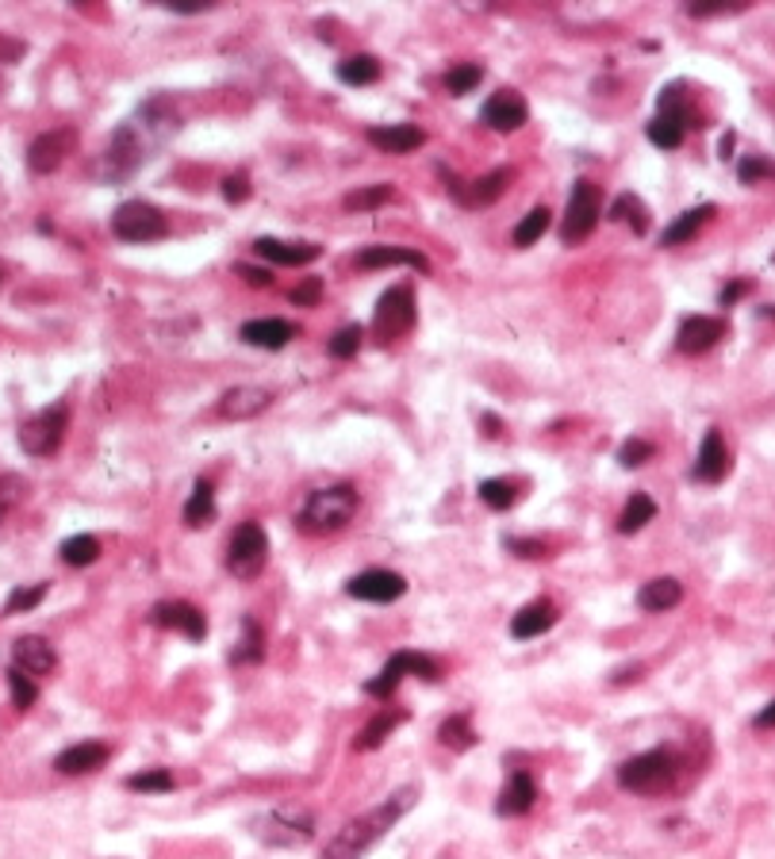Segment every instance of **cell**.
<instances>
[{
  "label": "cell",
  "mask_w": 775,
  "mask_h": 859,
  "mask_svg": "<svg viewBox=\"0 0 775 859\" xmlns=\"http://www.w3.org/2000/svg\"><path fill=\"white\" fill-rule=\"evenodd\" d=\"M415 798H418L415 786H403L392 798H384L380 806L365 810L361 818H350L327 844H323V856L318 859H361L380 836H388V829H396V821L415 806Z\"/></svg>",
  "instance_id": "obj_1"
},
{
  "label": "cell",
  "mask_w": 775,
  "mask_h": 859,
  "mask_svg": "<svg viewBox=\"0 0 775 859\" xmlns=\"http://www.w3.org/2000/svg\"><path fill=\"white\" fill-rule=\"evenodd\" d=\"M358 507H361L358 487H350V484L318 487V491L308 495V503H303L300 526L308 530V534H338L342 526H350Z\"/></svg>",
  "instance_id": "obj_2"
},
{
  "label": "cell",
  "mask_w": 775,
  "mask_h": 859,
  "mask_svg": "<svg viewBox=\"0 0 775 859\" xmlns=\"http://www.w3.org/2000/svg\"><path fill=\"white\" fill-rule=\"evenodd\" d=\"M679 760L668 748H653V752H641L634 760H626L618 768V786L622 790H634V795H661L676 783Z\"/></svg>",
  "instance_id": "obj_3"
},
{
  "label": "cell",
  "mask_w": 775,
  "mask_h": 859,
  "mask_svg": "<svg viewBox=\"0 0 775 859\" xmlns=\"http://www.w3.org/2000/svg\"><path fill=\"white\" fill-rule=\"evenodd\" d=\"M253 836L273 848H303L315 836V818L303 806H273L262 818L250 821Z\"/></svg>",
  "instance_id": "obj_4"
},
{
  "label": "cell",
  "mask_w": 775,
  "mask_h": 859,
  "mask_svg": "<svg viewBox=\"0 0 775 859\" xmlns=\"http://www.w3.org/2000/svg\"><path fill=\"white\" fill-rule=\"evenodd\" d=\"M66 430H70V407L66 403L42 407L39 414H32V419L20 426V446H24V453H32V457H50L58 446H62Z\"/></svg>",
  "instance_id": "obj_5"
},
{
  "label": "cell",
  "mask_w": 775,
  "mask_h": 859,
  "mask_svg": "<svg viewBox=\"0 0 775 859\" xmlns=\"http://www.w3.org/2000/svg\"><path fill=\"white\" fill-rule=\"evenodd\" d=\"M112 231H115V238H123V242H158V238L170 235V223H165V215L154 208V203L127 200V203L115 208Z\"/></svg>",
  "instance_id": "obj_6"
},
{
  "label": "cell",
  "mask_w": 775,
  "mask_h": 859,
  "mask_svg": "<svg viewBox=\"0 0 775 859\" xmlns=\"http://www.w3.org/2000/svg\"><path fill=\"white\" fill-rule=\"evenodd\" d=\"M599 215H603V203H599V188L591 180H576L568 196V208H564L561 238L568 246L591 238V231L599 227Z\"/></svg>",
  "instance_id": "obj_7"
},
{
  "label": "cell",
  "mask_w": 775,
  "mask_h": 859,
  "mask_svg": "<svg viewBox=\"0 0 775 859\" xmlns=\"http://www.w3.org/2000/svg\"><path fill=\"white\" fill-rule=\"evenodd\" d=\"M265 560H270V537H265V530L258 526V522H242L227 545L230 576L253 580L265 568Z\"/></svg>",
  "instance_id": "obj_8"
},
{
  "label": "cell",
  "mask_w": 775,
  "mask_h": 859,
  "mask_svg": "<svg viewBox=\"0 0 775 859\" xmlns=\"http://www.w3.org/2000/svg\"><path fill=\"white\" fill-rule=\"evenodd\" d=\"M687 120H691V115H687L684 92H679V85H668V89L661 92V112H657V120L645 127V135H649L653 147L676 150V147H684L687 127H691Z\"/></svg>",
  "instance_id": "obj_9"
},
{
  "label": "cell",
  "mask_w": 775,
  "mask_h": 859,
  "mask_svg": "<svg viewBox=\"0 0 775 859\" xmlns=\"http://www.w3.org/2000/svg\"><path fill=\"white\" fill-rule=\"evenodd\" d=\"M403 675H418V680L434 683L441 675V668H438V660L423 657V652H396V657L380 668V675H373V680L365 683V695L392 698L396 687L403 683Z\"/></svg>",
  "instance_id": "obj_10"
},
{
  "label": "cell",
  "mask_w": 775,
  "mask_h": 859,
  "mask_svg": "<svg viewBox=\"0 0 775 859\" xmlns=\"http://www.w3.org/2000/svg\"><path fill=\"white\" fill-rule=\"evenodd\" d=\"M142 162H147V142H142L139 130L127 123V127L115 130L112 142H108V150H104V177H112V180L132 177Z\"/></svg>",
  "instance_id": "obj_11"
},
{
  "label": "cell",
  "mask_w": 775,
  "mask_h": 859,
  "mask_svg": "<svg viewBox=\"0 0 775 859\" xmlns=\"http://www.w3.org/2000/svg\"><path fill=\"white\" fill-rule=\"evenodd\" d=\"M411 326H415V296H411L408 284H396V288H388V292L380 296V303H376V331H380L384 338H400Z\"/></svg>",
  "instance_id": "obj_12"
},
{
  "label": "cell",
  "mask_w": 775,
  "mask_h": 859,
  "mask_svg": "<svg viewBox=\"0 0 775 859\" xmlns=\"http://www.w3.org/2000/svg\"><path fill=\"white\" fill-rule=\"evenodd\" d=\"M403 592H408V580L400 572H388V568H368L346 584V595L361 602H396L403 599Z\"/></svg>",
  "instance_id": "obj_13"
},
{
  "label": "cell",
  "mask_w": 775,
  "mask_h": 859,
  "mask_svg": "<svg viewBox=\"0 0 775 859\" xmlns=\"http://www.w3.org/2000/svg\"><path fill=\"white\" fill-rule=\"evenodd\" d=\"M480 120L488 123L491 130H499V135H511V130H518L526 120H530V108H526V100L514 89H499L496 97L484 104Z\"/></svg>",
  "instance_id": "obj_14"
},
{
  "label": "cell",
  "mask_w": 775,
  "mask_h": 859,
  "mask_svg": "<svg viewBox=\"0 0 775 859\" xmlns=\"http://www.w3.org/2000/svg\"><path fill=\"white\" fill-rule=\"evenodd\" d=\"M70 147H74V135L70 130H47V135H39L27 147V165H32V173H54L58 165L66 162V154H70Z\"/></svg>",
  "instance_id": "obj_15"
},
{
  "label": "cell",
  "mask_w": 775,
  "mask_h": 859,
  "mask_svg": "<svg viewBox=\"0 0 775 859\" xmlns=\"http://www.w3.org/2000/svg\"><path fill=\"white\" fill-rule=\"evenodd\" d=\"M726 472H729V449H726V441H722V430H707L699 457H695L691 476L699 480V484H718V480H726Z\"/></svg>",
  "instance_id": "obj_16"
},
{
  "label": "cell",
  "mask_w": 775,
  "mask_h": 859,
  "mask_svg": "<svg viewBox=\"0 0 775 859\" xmlns=\"http://www.w3.org/2000/svg\"><path fill=\"white\" fill-rule=\"evenodd\" d=\"M722 338H726V323H722V319L691 315V319H684V326H679L676 346L684 349V353H707V349H714Z\"/></svg>",
  "instance_id": "obj_17"
},
{
  "label": "cell",
  "mask_w": 775,
  "mask_h": 859,
  "mask_svg": "<svg viewBox=\"0 0 775 859\" xmlns=\"http://www.w3.org/2000/svg\"><path fill=\"white\" fill-rule=\"evenodd\" d=\"M154 622L162 625V630H177L185 633L188 640H204L208 637V622L204 614H200L192 602H158L154 607Z\"/></svg>",
  "instance_id": "obj_18"
},
{
  "label": "cell",
  "mask_w": 775,
  "mask_h": 859,
  "mask_svg": "<svg viewBox=\"0 0 775 859\" xmlns=\"http://www.w3.org/2000/svg\"><path fill=\"white\" fill-rule=\"evenodd\" d=\"M108 756H112V748L104 740H82V745H70L66 752H58L54 768L62 775H92V771L104 768Z\"/></svg>",
  "instance_id": "obj_19"
},
{
  "label": "cell",
  "mask_w": 775,
  "mask_h": 859,
  "mask_svg": "<svg viewBox=\"0 0 775 859\" xmlns=\"http://www.w3.org/2000/svg\"><path fill=\"white\" fill-rule=\"evenodd\" d=\"M534 802H538V783L530 779V771H511L496 810L503 813V818H523V813L534 810Z\"/></svg>",
  "instance_id": "obj_20"
},
{
  "label": "cell",
  "mask_w": 775,
  "mask_h": 859,
  "mask_svg": "<svg viewBox=\"0 0 775 859\" xmlns=\"http://www.w3.org/2000/svg\"><path fill=\"white\" fill-rule=\"evenodd\" d=\"M368 142L384 154H411L426 142V130L415 123H392V127H368Z\"/></svg>",
  "instance_id": "obj_21"
},
{
  "label": "cell",
  "mask_w": 775,
  "mask_h": 859,
  "mask_svg": "<svg viewBox=\"0 0 775 859\" xmlns=\"http://www.w3.org/2000/svg\"><path fill=\"white\" fill-rule=\"evenodd\" d=\"M253 253L265 261H273V265H311V261H318V246L315 242H280V238H258L253 242Z\"/></svg>",
  "instance_id": "obj_22"
},
{
  "label": "cell",
  "mask_w": 775,
  "mask_h": 859,
  "mask_svg": "<svg viewBox=\"0 0 775 859\" xmlns=\"http://www.w3.org/2000/svg\"><path fill=\"white\" fill-rule=\"evenodd\" d=\"M238 338L246 346H258V349H285L288 341L296 338V326L288 319H250V323L238 331Z\"/></svg>",
  "instance_id": "obj_23"
},
{
  "label": "cell",
  "mask_w": 775,
  "mask_h": 859,
  "mask_svg": "<svg viewBox=\"0 0 775 859\" xmlns=\"http://www.w3.org/2000/svg\"><path fill=\"white\" fill-rule=\"evenodd\" d=\"M12 657H16L20 672H27L32 680L50 675L58 668V652L50 649V640H42V637H20L16 649H12Z\"/></svg>",
  "instance_id": "obj_24"
},
{
  "label": "cell",
  "mask_w": 775,
  "mask_h": 859,
  "mask_svg": "<svg viewBox=\"0 0 775 859\" xmlns=\"http://www.w3.org/2000/svg\"><path fill=\"white\" fill-rule=\"evenodd\" d=\"M273 403V396L265 388H253V384H238V388L223 391L220 414L223 419H253Z\"/></svg>",
  "instance_id": "obj_25"
},
{
  "label": "cell",
  "mask_w": 775,
  "mask_h": 859,
  "mask_svg": "<svg viewBox=\"0 0 775 859\" xmlns=\"http://www.w3.org/2000/svg\"><path fill=\"white\" fill-rule=\"evenodd\" d=\"M361 269H388V265H408L415 273H430V261L418 250H403V246H368L358 253Z\"/></svg>",
  "instance_id": "obj_26"
},
{
  "label": "cell",
  "mask_w": 775,
  "mask_h": 859,
  "mask_svg": "<svg viewBox=\"0 0 775 859\" xmlns=\"http://www.w3.org/2000/svg\"><path fill=\"white\" fill-rule=\"evenodd\" d=\"M557 625V607L549 599H538V602H526L518 614L511 618V633L518 640H530V637H541L546 630H553Z\"/></svg>",
  "instance_id": "obj_27"
},
{
  "label": "cell",
  "mask_w": 775,
  "mask_h": 859,
  "mask_svg": "<svg viewBox=\"0 0 775 859\" xmlns=\"http://www.w3.org/2000/svg\"><path fill=\"white\" fill-rule=\"evenodd\" d=\"M679 602H684V587H679V580H672V576L649 580V584L637 592V607L649 610V614H664V610L679 607Z\"/></svg>",
  "instance_id": "obj_28"
},
{
  "label": "cell",
  "mask_w": 775,
  "mask_h": 859,
  "mask_svg": "<svg viewBox=\"0 0 775 859\" xmlns=\"http://www.w3.org/2000/svg\"><path fill=\"white\" fill-rule=\"evenodd\" d=\"M507 185H511V170H491V173H484L480 180L465 185L461 203H465V208H488V203H496L499 196L507 192Z\"/></svg>",
  "instance_id": "obj_29"
},
{
  "label": "cell",
  "mask_w": 775,
  "mask_h": 859,
  "mask_svg": "<svg viewBox=\"0 0 775 859\" xmlns=\"http://www.w3.org/2000/svg\"><path fill=\"white\" fill-rule=\"evenodd\" d=\"M714 220V203H699V208H691V211H684L676 223H672L668 231H664V238H661V246H679V242H687V238H695L699 235L707 223Z\"/></svg>",
  "instance_id": "obj_30"
},
{
  "label": "cell",
  "mask_w": 775,
  "mask_h": 859,
  "mask_svg": "<svg viewBox=\"0 0 775 859\" xmlns=\"http://www.w3.org/2000/svg\"><path fill=\"white\" fill-rule=\"evenodd\" d=\"M212 519H215V487L208 484V480H200V484L192 487V495H188V503H185V526L200 530Z\"/></svg>",
  "instance_id": "obj_31"
},
{
  "label": "cell",
  "mask_w": 775,
  "mask_h": 859,
  "mask_svg": "<svg viewBox=\"0 0 775 859\" xmlns=\"http://www.w3.org/2000/svg\"><path fill=\"white\" fill-rule=\"evenodd\" d=\"M611 220L634 227V235H645V231H649V208L641 203V196L622 192V196H614V203H611Z\"/></svg>",
  "instance_id": "obj_32"
},
{
  "label": "cell",
  "mask_w": 775,
  "mask_h": 859,
  "mask_svg": "<svg viewBox=\"0 0 775 859\" xmlns=\"http://www.w3.org/2000/svg\"><path fill=\"white\" fill-rule=\"evenodd\" d=\"M403 722V710H380L373 718V722L365 725V730H361V737H358V748L361 752H373V748H380L384 740L392 737L396 733V725Z\"/></svg>",
  "instance_id": "obj_33"
},
{
  "label": "cell",
  "mask_w": 775,
  "mask_h": 859,
  "mask_svg": "<svg viewBox=\"0 0 775 859\" xmlns=\"http://www.w3.org/2000/svg\"><path fill=\"white\" fill-rule=\"evenodd\" d=\"M438 740H441V745H446V748H453V752H468V748L476 745L473 718H468V713H453L449 722H441Z\"/></svg>",
  "instance_id": "obj_34"
},
{
  "label": "cell",
  "mask_w": 775,
  "mask_h": 859,
  "mask_svg": "<svg viewBox=\"0 0 775 859\" xmlns=\"http://www.w3.org/2000/svg\"><path fill=\"white\" fill-rule=\"evenodd\" d=\"M338 82L346 85H376L380 82V62L373 54H353L338 62Z\"/></svg>",
  "instance_id": "obj_35"
},
{
  "label": "cell",
  "mask_w": 775,
  "mask_h": 859,
  "mask_svg": "<svg viewBox=\"0 0 775 859\" xmlns=\"http://www.w3.org/2000/svg\"><path fill=\"white\" fill-rule=\"evenodd\" d=\"M265 657V633L262 625L253 622V618H242V640H238V649L230 652L235 664H258Z\"/></svg>",
  "instance_id": "obj_36"
},
{
  "label": "cell",
  "mask_w": 775,
  "mask_h": 859,
  "mask_svg": "<svg viewBox=\"0 0 775 859\" xmlns=\"http://www.w3.org/2000/svg\"><path fill=\"white\" fill-rule=\"evenodd\" d=\"M653 519H657V503L649 495L637 491L626 503V511L618 514V534H637V530H645Z\"/></svg>",
  "instance_id": "obj_37"
},
{
  "label": "cell",
  "mask_w": 775,
  "mask_h": 859,
  "mask_svg": "<svg viewBox=\"0 0 775 859\" xmlns=\"http://www.w3.org/2000/svg\"><path fill=\"white\" fill-rule=\"evenodd\" d=\"M97 557H100V541L92 534H74L62 541V560H66L70 568H85Z\"/></svg>",
  "instance_id": "obj_38"
},
{
  "label": "cell",
  "mask_w": 775,
  "mask_h": 859,
  "mask_svg": "<svg viewBox=\"0 0 775 859\" xmlns=\"http://www.w3.org/2000/svg\"><path fill=\"white\" fill-rule=\"evenodd\" d=\"M549 220H553V215H549V208H534V211H526V220L518 223V227H514V246H518V250L534 246V242H538V238L549 231Z\"/></svg>",
  "instance_id": "obj_39"
},
{
  "label": "cell",
  "mask_w": 775,
  "mask_h": 859,
  "mask_svg": "<svg viewBox=\"0 0 775 859\" xmlns=\"http://www.w3.org/2000/svg\"><path fill=\"white\" fill-rule=\"evenodd\" d=\"M127 790H139V795H165V790H173V775L165 768L139 771V775L127 779Z\"/></svg>",
  "instance_id": "obj_40"
},
{
  "label": "cell",
  "mask_w": 775,
  "mask_h": 859,
  "mask_svg": "<svg viewBox=\"0 0 775 859\" xmlns=\"http://www.w3.org/2000/svg\"><path fill=\"white\" fill-rule=\"evenodd\" d=\"M480 77H484V70L476 62H461V65H453L446 74V89L453 92V97H465V92H473L476 85H480Z\"/></svg>",
  "instance_id": "obj_41"
},
{
  "label": "cell",
  "mask_w": 775,
  "mask_h": 859,
  "mask_svg": "<svg viewBox=\"0 0 775 859\" xmlns=\"http://www.w3.org/2000/svg\"><path fill=\"white\" fill-rule=\"evenodd\" d=\"M392 185H368V188H358V192H350L346 196V211H373V208H380V203H388L392 200Z\"/></svg>",
  "instance_id": "obj_42"
},
{
  "label": "cell",
  "mask_w": 775,
  "mask_h": 859,
  "mask_svg": "<svg viewBox=\"0 0 775 859\" xmlns=\"http://www.w3.org/2000/svg\"><path fill=\"white\" fill-rule=\"evenodd\" d=\"M476 491H480V499L491 507V511H507V507L518 499L511 480H480V487H476Z\"/></svg>",
  "instance_id": "obj_43"
},
{
  "label": "cell",
  "mask_w": 775,
  "mask_h": 859,
  "mask_svg": "<svg viewBox=\"0 0 775 859\" xmlns=\"http://www.w3.org/2000/svg\"><path fill=\"white\" fill-rule=\"evenodd\" d=\"M9 690H12L16 710H27V706H35V698H39V683H35L27 672H20L16 664H12V672H9Z\"/></svg>",
  "instance_id": "obj_44"
},
{
  "label": "cell",
  "mask_w": 775,
  "mask_h": 859,
  "mask_svg": "<svg viewBox=\"0 0 775 859\" xmlns=\"http://www.w3.org/2000/svg\"><path fill=\"white\" fill-rule=\"evenodd\" d=\"M47 599V584H35V587H16L4 602V614H24V610H35L39 602Z\"/></svg>",
  "instance_id": "obj_45"
},
{
  "label": "cell",
  "mask_w": 775,
  "mask_h": 859,
  "mask_svg": "<svg viewBox=\"0 0 775 859\" xmlns=\"http://www.w3.org/2000/svg\"><path fill=\"white\" fill-rule=\"evenodd\" d=\"M737 180L741 185H760V180H775V162H767V158H745L741 165H737Z\"/></svg>",
  "instance_id": "obj_46"
},
{
  "label": "cell",
  "mask_w": 775,
  "mask_h": 859,
  "mask_svg": "<svg viewBox=\"0 0 775 859\" xmlns=\"http://www.w3.org/2000/svg\"><path fill=\"white\" fill-rule=\"evenodd\" d=\"M653 453L657 449L649 446V441L629 438V441H622V449H618V464L622 469H641L645 461H653Z\"/></svg>",
  "instance_id": "obj_47"
},
{
  "label": "cell",
  "mask_w": 775,
  "mask_h": 859,
  "mask_svg": "<svg viewBox=\"0 0 775 859\" xmlns=\"http://www.w3.org/2000/svg\"><path fill=\"white\" fill-rule=\"evenodd\" d=\"M358 349H361V326H342V331L330 338V357H338V361L353 357Z\"/></svg>",
  "instance_id": "obj_48"
},
{
  "label": "cell",
  "mask_w": 775,
  "mask_h": 859,
  "mask_svg": "<svg viewBox=\"0 0 775 859\" xmlns=\"http://www.w3.org/2000/svg\"><path fill=\"white\" fill-rule=\"evenodd\" d=\"M318 296H323V281H318V276H308V281L296 284V288H292V303H296V308H315Z\"/></svg>",
  "instance_id": "obj_49"
},
{
  "label": "cell",
  "mask_w": 775,
  "mask_h": 859,
  "mask_svg": "<svg viewBox=\"0 0 775 859\" xmlns=\"http://www.w3.org/2000/svg\"><path fill=\"white\" fill-rule=\"evenodd\" d=\"M223 196H227L230 203L250 200V177H246V173H230V177L223 180Z\"/></svg>",
  "instance_id": "obj_50"
},
{
  "label": "cell",
  "mask_w": 775,
  "mask_h": 859,
  "mask_svg": "<svg viewBox=\"0 0 775 859\" xmlns=\"http://www.w3.org/2000/svg\"><path fill=\"white\" fill-rule=\"evenodd\" d=\"M507 549L518 552V557H546V545L541 541H523V537H507Z\"/></svg>",
  "instance_id": "obj_51"
},
{
  "label": "cell",
  "mask_w": 775,
  "mask_h": 859,
  "mask_svg": "<svg viewBox=\"0 0 775 859\" xmlns=\"http://www.w3.org/2000/svg\"><path fill=\"white\" fill-rule=\"evenodd\" d=\"M238 276H246V284H253V288H270V284H273L270 269H253V265H238Z\"/></svg>",
  "instance_id": "obj_52"
},
{
  "label": "cell",
  "mask_w": 775,
  "mask_h": 859,
  "mask_svg": "<svg viewBox=\"0 0 775 859\" xmlns=\"http://www.w3.org/2000/svg\"><path fill=\"white\" fill-rule=\"evenodd\" d=\"M745 292H749V281H734V284H726V288H722L718 303H722V308H734V303L741 300Z\"/></svg>",
  "instance_id": "obj_53"
},
{
  "label": "cell",
  "mask_w": 775,
  "mask_h": 859,
  "mask_svg": "<svg viewBox=\"0 0 775 859\" xmlns=\"http://www.w3.org/2000/svg\"><path fill=\"white\" fill-rule=\"evenodd\" d=\"M757 725H760V730H775V702L764 706V710L757 713Z\"/></svg>",
  "instance_id": "obj_54"
},
{
  "label": "cell",
  "mask_w": 775,
  "mask_h": 859,
  "mask_svg": "<svg viewBox=\"0 0 775 859\" xmlns=\"http://www.w3.org/2000/svg\"><path fill=\"white\" fill-rule=\"evenodd\" d=\"M764 315H767V319H775V303H772V308H764Z\"/></svg>",
  "instance_id": "obj_55"
},
{
  "label": "cell",
  "mask_w": 775,
  "mask_h": 859,
  "mask_svg": "<svg viewBox=\"0 0 775 859\" xmlns=\"http://www.w3.org/2000/svg\"><path fill=\"white\" fill-rule=\"evenodd\" d=\"M0 519H4V507H0Z\"/></svg>",
  "instance_id": "obj_56"
}]
</instances>
